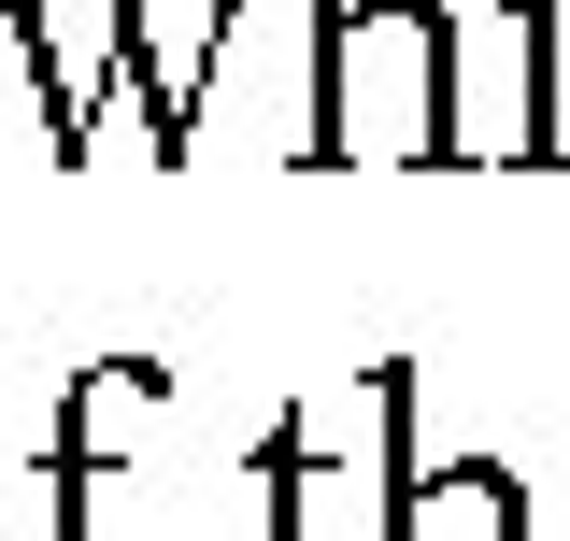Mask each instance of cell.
<instances>
[{
  "label": "cell",
  "instance_id": "1",
  "mask_svg": "<svg viewBox=\"0 0 570 541\" xmlns=\"http://www.w3.org/2000/svg\"><path fill=\"white\" fill-rule=\"evenodd\" d=\"M299 157H456V14L442 0H314V142Z\"/></svg>",
  "mask_w": 570,
  "mask_h": 541
},
{
  "label": "cell",
  "instance_id": "2",
  "mask_svg": "<svg viewBox=\"0 0 570 541\" xmlns=\"http://www.w3.org/2000/svg\"><path fill=\"white\" fill-rule=\"evenodd\" d=\"M257 484H272V541H400V484H414V371H356V456L328 427L285 413L257 442Z\"/></svg>",
  "mask_w": 570,
  "mask_h": 541
},
{
  "label": "cell",
  "instance_id": "3",
  "mask_svg": "<svg viewBox=\"0 0 570 541\" xmlns=\"http://www.w3.org/2000/svg\"><path fill=\"white\" fill-rule=\"evenodd\" d=\"M0 29L43 71V129L58 157H100V100L129 86V0H0Z\"/></svg>",
  "mask_w": 570,
  "mask_h": 541
},
{
  "label": "cell",
  "instance_id": "4",
  "mask_svg": "<svg viewBox=\"0 0 570 541\" xmlns=\"http://www.w3.org/2000/svg\"><path fill=\"white\" fill-rule=\"evenodd\" d=\"M243 0H129V86H142V157H186L214 100V58H228Z\"/></svg>",
  "mask_w": 570,
  "mask_h": 541
},
{
  "label": "cell",
  "instance_id": "5",
  "mask_svg": "<svg viewBox=\"0 0 570 541\" xmlns=\"http://www.w3.org/2000/svg\"><path fill=\"white\" fill-rule=\"evenodd\" d=\"M400 541H528V484L499 456H442L400 484Z\"/></svg>",
  "mask_w": 570,
  "mask_h": 541
},
{
  "label": "cell",
  "instance_id": "6",
  "mask_svg": "<svg viewBox=\"0 0 570 541\" xmlns=\"http://www.w3.org/2000/svg\"><path fill=\"white\" fill-rule=\"evenodd\" d=\"M513 142L499 157H570V115H557V0H513Z\"/></svg>",
  "mask_w": 570,
  "mask_h": 541
}]
</instances>
